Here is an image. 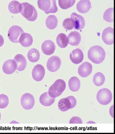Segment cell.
<instances>
[{
  "instance_id": "6da1fadb",
  "label": "cell",
  "mask_w": 115,
  "mask_h": 134,
  "mask_svg": "<svg viewBox=\"0 0 115 134\" xmlns=\"http://www.w3.org/2000/svg\"><path fill=\"white\" fill-rule=\"evenodd\" d=\"M106 53L104 49L98 45L92 47L88 51V58L92 62L97 64L103 62Z\"/></svg>"
},
{
  "instance_id": "7a4b0ae2",
  "label": "cell",
  "mask_w": 115,
  "mask_h": 134,
  "mask_svg": "<svg viewBox=\"0 0 115 134\" xmlns=\"http://www.w3.org/2000/svg\"><path fill=\"white\" fill-rule=\"evenodd\" d=\"M22 8L21 13L22 16L30 21H34L38 17V13L33 5L27 3H21Z\"/></svg>"
},
{
  "instance_id": "3957f363",
  "label": "cell",
  "mask_w": 115,
  "mask_h": 134,
  "mask_svg": "<svg viewBox=\"0 0 115 134\" xmlns=\"http://www.w3.org/2000/svg\"><path fill=\"white\" fill-rule=\"evenodd\" d=\"M66 82L63 80H57L49 89V95L54 98L58 97L62 94L66 89Z\"/></svg>"
},
{
  "instance_id": "277c9868",
  "label": "cell",
  "mask_w": 115,
  "mask_h": 134,
  "mask_svg": "<svg viewBox=\"0 0 115 134\" xmlns=\"http://www.w3.org/2000/svg\"><path fill=\"white\" fill-rule=\"evenodd\" d=\"M38 5L39 9L47 14L56 13L58 10L56 0H38Z\"/></svg>"
},
{
  "instance_id": "5b68a950",
  "label": "cell",
  "mask_w": 115,
  "mask_h": 134,
  "mask_svg": "<svg viewBox=\"0 0 115 134\" xmlns=\"http://www.w3.org/2000/svg\"><path fill=\"white\" fill-rule=\"evenodd\" d=\"M97 99L100 104L107 105L112 101V93L111 91L107 88H102L97 92Z\"/></svg>"
},
{
  "instance_id": "8992f818",
  "label": "cell",
  "mask_w": 115,
  "mask_h": 134,
  "mask_svg": "<svg viewBox=\"0 0 115 134\" xmlns=\"http://www.w3.org/2000/svg\"><path fill=\"white\" fill-rule=\"evenodd\" d=\"M24 31L21 27L14 25L9 29L8 32V37L9 40L13 43H19L20 37Z\"/></svg>"
},
{
  "instance_id": "52a82bcc",
  "label": "cell",
  "mask_w": 115,
  "mask_h": 134,
  "mask_svg": "<svg viewBox=\"0 0 115 134\" xmlns=\"http://www.w3.org/2000/svg\"><path fill=\"white\" fill-rule=\"evenodd\" d=\"M20 101L22 107L25 110L32 109L35 104L34 97L30 93H25L22 96Z\"/></svg>"
},
{
  "instance_id": "ba28073f",
  "label": "cell",
  "mask_w": 115,
  "mask_h": 134,
  "mask_svg": "<svg viewBox=\"0 0 115 134\" xmlns=\"http://www.w3.org/2000/svg\"><path fill=\"white\" fill-rule=\"evenodd\" d=\"M61 59L59 57L53 56L51 57L48 60L47 67L50 72H55L58 71L61 66Z\"/></svg>"
},
{
  "instance_id": "9c48e42d",
  "label": "cell",
  "mask_w": 115,
  "mask_h": 134,
  "mask_svg": "<svg viewBox=\"0 0 115 134\" xmlns=\"http://www.w3.org/2000/svg\"><path fill=\"white\" fill-rule=\"evenodd\" d=\"M45 74L44 68L41 65L38 64L33 68L32 75L33 80L39 82L43 79Z\"/></svg>"
},
{
  "instance_id": "30bf717a",
  "label": "cell",
  "mask_w": 115,
  "mask_h": 134,
  "mask_svg": "<svg viewBox=\"0 0 115 134\" xmlns=\"http://www.w3.org/2000/svg\"><path fill=\"white\" fill-rule=\"evenodd\" d=\"M92 71V65L90 63L86 62L79 66L78 73L81 77L85 78L89 76Z\"/></svg>"
},
{
  "instance_id": "8fae6325",
  "label": "cell",
  "mask_w": 115,
  "mask_h": 134,
  "mask_svg": "<svg viewBox=\"0 0 115 134\" xmlns=\"http://www.w3.org/2000/svg\"><path fill=\"white\" fill-rule=\"evenodd\" d=\"M71 19L73 21L74 28L78 30H82L85 25L84 19L80 15L73 13L71 15Z\"/></svg>"
},
{
  "instance_id": "7c38bea8",
  "label": "cell",
  "mask_w": 115,
  "mask_h": 134,
  "mask_svg": "<svg viewBox=\"0 0 115 134\" xmlns=\"http://www.w3.org/2000/svg\"><path fill=\"white\" fill-rule=\"evenodd\" d=\"M102 39L105 43L108 45L114 44V29L108 27L104 29L102 35Z\"/></svg>"
},
{
  "instance_id": "4fadbf2b",
  "label": "cell",
  "mask_w": 115,
  "mask_h": 134,
  "mask_svg": "<svg viewBox=\"0 0 115 134\" xmlns=\"http://www.w3.org/2000/svg\"><path fill=\"white\" fill-rule=\"evenodd\" d=\"M17 68V64L14 60L12 59H8L3 64V70L5 74L10 75L15 71Z\"/></svg>"
},
{
  "instance_id": "5bb4252c",
  "label": "cell",
  "mask_w": 115,
  "mask_h": 134,
  "mask_svg": "<svg viewBox=\"0 0 115 134\" xmlns=\"http://www.w3.org/2000/svg\"><path fill=\"white\" fill-rule=\"evenodd\" d=\"M55 44L50 40L45 41L42 44V51L46 55H50L53 54L55 52Z\"/></svg>"
},
{
  "instance_id": "9a60e30c",
  "label": "cell",
  "mask_w": 115,
  "mask_h": 134,
  "mask_svg": "<svg viewBox=\"0 0 115 134\" xmlns=\"http://www.w3.org/2000/svg\"><path fill=\"white\" fill-rule=\"evenodd\" d=\"M70 58L73 63L78 64L83 61L84 58L83 52L80 49L77 48L71 52Z\"/></svg>"
},
{
  "instance_id": "2e32d148",
  "label": "cell",
  "mask_w": 115,
  "mask_h": 134,
  "mask_svg": "<svg viewBox=\"0 0 115 134\" xmlns=\"http://www.w3.org/2000/svg\"><path fill=\"white\" fill-rule=\"evenodd\" d=\"M14 60L16 62L17 65V70L19 71H24L26 68L27 62L26 58L21 54L16 55Z\"/></svg>"
},
{
  "instance_id": "e0dca14e",
  "label": "cell",
  "mask_w": 115,
  "mask_h": 134,
  "mask_svg": "<svg viewBox=\"0 0 115 134\" xmlns=\"http://www.w3.org/2000/svg\"><path fill=\"white\" fill-rule=\"evenodd\" d=\"M91 8V3L89 0H80L76 5L78 11L81 13H87Z\"/></svg>"
},
{
  "instance_id": "ac0fdd59",
  "label": "cell",
  "mask_w": 115,
  "mask_h": 134,
  "mask_svg": "<svg viewBox=\"0 0 115 134\" xmlns=\"http://www.w3.org/2000/svg\"><path fill=\"white\" fill-rule=\"evenodd\" d=\"M19 42L24 47H29L33 43V38L30 34L24 32L21 35Z\"/></svg>"
},
{
  "instance_id": "d6986e66",
  "label": "cell",
  "mask_w": 115,
  "mask_h": 134,
  "mask_svg": "<svg viewBox=\"0 0 115 134\" xmlns=\"http://www.w3.org/2000/svg\"><path fill=\"white\" fill-rule=\"evenodd\" d=\"M68 44L72 46H77L81 40V36L79 32L73 31L70 32L68 36Z\"/></svg>"
},
{
  "instance_id": "ffe728a7",
  "label": "cell",
  "mask_w": 115,
  "mask_h": 134,
  "mask_svg": "<svg viewBox=\"0 0 115 134\" xmlns=\"http://www.w3.org/2000/svg\"><path fill=\"white\" fill-rule=\"evenodd\" d=\"M55 98L51 97L49 95L48 92L43 93L39 97V102L45 107H50L54 103Z\"/></svg>"
},
{
  "instance_id": "44dd1931",
  "label": "cell",
  "mask_w": 115,
  "mask_h": 134,
  "mask_svg": "<svg viewBox=\"0 0 115 134\" xmlns=\"http://www.w3.org/2000/svg\"><path fill=\"white\" fill-rule=\"evenodd\" d=\"M68 84L69 89L73 92H77L80 87V80L76 76L71 77L68 81Z\"/></svg>"
},
{
  "instance_id": "7402d4cb",
  "label": "cell",
  "mask_w": 115,
  "mask_h": 134,
  "mask_svg": "<svg viewBox=\"0 0 115 134\" xmlns=\"http://www.w3.org/2000/svg\"><path fill=\"white\" fill-rule=\"evenodd\" d=\"M22 8L21 3L16 1H12L8 5L9 11L13 14L19 13L21 11Z\"/></svg>"
},
{
  "instance_id": "603a6c76",
  "label": "cell",
  "mask_w": 115,
  "mask_h": 134,
  "mask_svg": "<svg viewBox=\"0 0 115 134\" xmlns=\"http://www.w3.org/2000/svg\"><path fill=\"white\" fill-rule=\"evenodd\" d=\"M40 57L39 51L36 48L31 49L27 53L28 59L29 61L31 63L37 62L39 60Z\"/></svg>"
},
{
  "instance_id": "cb8c5ba5",
  "label": "cell",
  "mask_w": 115,
  "mask_h": 134,
  "mask_svg": "<svg viewBox=\"0 0 115 134\" xmlns=\"http://www.w3.org/2000/svg\"><path fill=\"white\" fill-rule=\"evenodd\" d=\"M56 41L58 46L61 48H65L68 46V38L64 34H59L57 37Z\"/></svg>"
},
{
  "instance_id": "d4e9b609",
  "label": "cell",
  "mask_w": 115,
  "mask_h": 134,
  "mask_svg": "<svg viewBox=\"0 0 115 134\" xmlns=\"http://www.w3.org/2000/svg\"><path fill=\"white\" fill-rule=\"evenodd\" d=\"M58 107L60 111L65 112L71 109V103L69 99L66 98L61 99L58 103Z\"/></svg>"
},
{
  "instance_id": "484cf974",
  "label": "cell",
  "mask_w": 115,
  "mask_h": 134,
  "mask_svg": "<svg viewBox=\"0 0 115 134\" xmlns=\"http://www.w3.org/2000/svg\"><path fill=\"white\" fill-rule=\"evenodd\" d=\"M58 24V19L54 15L49 16L46 19V25L48 29L54 30L56 28Z\"/></svg>"
},
{
  "instance_id": "4316f807",
  "label": "cell",
  "mask_w": 115,
  "mask_h": 134,
  "mask_svg": "<svg viewBox=\"0 0 115 134\" xmlns=\"http://www.w3.org/2000/svg\"><path fill=\"white\" fill-rule=\"evenodd\" d=\"M105 80V76L101 72H98L94 75L93 81L94 84L97 87H100L104 84Z\"/></svg>"
},
{
  "instance_id": "83f0119b",
  "label": "cell",
  "mask_w": 115,
  "mask_h": 134,
  "mask_svg": "<svg viewBox=\"0 0 115 134\" xmlns=\"http://www.w3.org/2000/svg\"><path fill=\"white\" fill-rule=\"evenodd\" d=\"M76 0H59L60 7L64 10H66L74 5Z\"/></svg>"
},
{
  "instance_id": "f1b7e54d",
  "label": "cell",
  "mask_w": 115,
  "mask_h": 134,
  "mask_svg": "<svg viewBox=\"0 0 115 134\" xmlns=\"http://www.w3.org/2000/svg\"><path fill=\"white\" fill-rule=\"evenodd\" d=\"M103 18L108 23H112L114 21V8H110L107 10L103 15Z\"/></svg>"
},
{
  "instance_id": "f546056e",
  "label": "cell",
  "mask_w": 115,
  "mask_h": 134,
  "mask_svg": "<svg viewBox=\"0 0 115 134\" xmlns=\"http://www.w3.org/2000/svg\"><path fill=\"white\" fill-rule=\"evenodd\" d=\"M9 97L4 94L0 95V108L4 109L6 108L9 104Z\"/></svg>"
},
{
  "instance_id": "4dcf8cb0",
  "label": "cell",
  "mask_w": 115,
  "mask_h": 134,
  "mask_svg": "<svg viewBox=\"0 0 115 134\" xmlns=\"http://www.w3.org/2000/svg\"><path fill=\"white\" fill-rule=\"evenodd\" d=\"M62 26L66 30H72L74 28L73 21L71 18L66 19L62 23Z\"/></svg>"
},
{
  "instance_id": "1f68e13d",
  "label": "cell",
  "mask_w": 115,
  "mask_h": 134,
  "mask_svg": "<svg viewBox=\"0 0 115 134\" xmlns=\"http://www.w3.org/2000/svg\"><path fill=\"white\" fill-rule=\"evenodd\" d=\"M82 119L78 116H73L69 121L70 124H82Z\"/></svg>"
},
{
  "instance_id": "d6a6232c",
  "label": "cell",
  "mask_w": 115,
  "mask_h": 134,
  "mask_svg": "<svg viewBox=\"0 0 115 134\" xmlns=\"http://www.w3.org/2000/svg\"><path fill=\"white\" fill-rule=\"evenodd\" d=\"M67 98L69 99L71 103V109H72L75 107L77 104V100L73 96H69L67 97Z\"/></svg>"
},
{
  "instance_id": "836d02e7",
  "label": "cell",
  "mask_w": 115,
  "mask_h": 134,
  "mask_svg": "<svg viewBox=\"0 0 115 134\" xmlns=\"http://www.w3.org/2000/svg\"><path fill=\"white\" fill-rule=\"evenodd\" d=\"M4 43V40L3 36L0 35V47L3 46Z\"/></svg>"
},
{
  "instance_id": "e575fe53",
  "label": "cell",
  "mask_w": 115,
  "mask_h": 134,
  "mask_svg": "<svg viewBox=\"0 0 115 134\" xmlns=\"http://www.w3.org/2000/svg\"><path fill=\"white\" fill-rule=\"evenodd\" d=\"M114 105H113L112 106H111V108H110V115H111V116H112V117L113 118H114V113H113V107H114Z\"/></svg>"
},
{
  "instance_id": "d590c367",
  "label": "cell",
  "mask_w": 115,
  "mask_h": 134,
  "mask_svg": "<svg viewBox=\"0 0 115 134\" xmlns=\"http://www.w3.org/2000/svg\"><path fill=\"white\" fill-rule=\"evenodd\" d=\"M89 123V124H90V123L93 124V123H94V124H96V123H95V122L92 121H89V122H88V123Z\"/></svg>"
},
{
  "instance_id": "8d00e7d4",
  "label": "cell",
  "mask_w": 115,
  "mask_h": 134,
  "mask_svg": "<svg viewBox=\"0 0 115 134\" xmlns=\"http://www.w3.org/2000/svg\"><path fill=\"white\" fill-rule=\"evenodd\" d=\"M1 112H0V120H1Z\"/></svg>"
}]
</instances>
